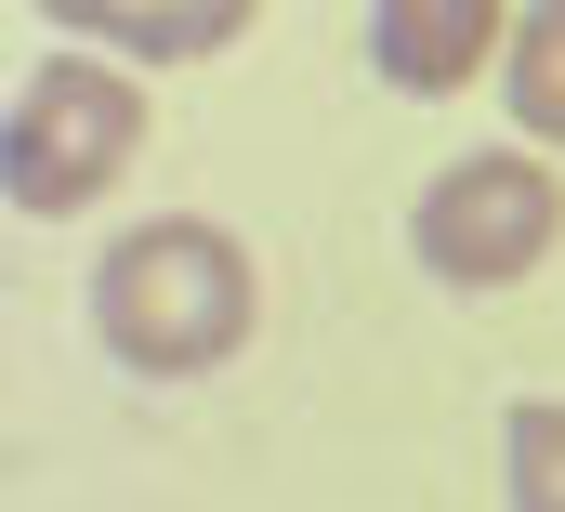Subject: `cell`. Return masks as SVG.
<instances>
[{"instance_id": "52a82bcc", "label": "cell", "mask_w": 565, "mask_h": 512, "mask_svg": "<svg viewBox=\"0 0 565 512\" xmlns=\"http://www.w3.org/2000/svg\"><path fill=\"white\" fill-rule=\"evenodd\" d=\"M500 512H565V394H526L500 420Z\"/></svg>"}, {"instance_id": "3957f363", "label": "cell", "mask_w": 565, "mask_h": 512, "mask_svg": "<svg viewBox=\"0 0 565 512\" xmlns=\"http://www.w3.org/2000/svg\"><path fill=\"white\" fill-rule=\"evenodd\" d=\"M565 237V171L540 145H473L408 198V250L434 289H526Z\"/></svg>"}, {"instance_id": "6da1fadb", "label": "cell", "mask_w": 565, "mask_h": 512, "mask_svg": "<svg viewBox=\"0 0 565 512\" xmlns=\"http://www.w3.org/2000/svg\"><path fill=\"white\" fill-rule=\"evenodd\" d=\"M250 316H264V276L211 211H158L93 250V342L132 382H211L250 342Z\"/></svg>"}, {"instance_id": "7a4b0ae2", "label": "cell", "mask_w": 565, "mask_h": 512, "mask_svg": "<svg viewBox=\"0 0 565 512\" xmlns=\"http://www.w3.org/2000/svg\"><path fill=\"white\" fill-rule=\"evenodd\" d=\"M145 158V79L106 53H40L26 93L0 106V198L26 224H79L119 198V171Z\"/></svg>"}, {"instance_id": "277c9868", "label": "cell", "mask_w": 565, "mask_h": 512, "mask_svg": "<svg viewBox=\"0 0 565 512\" xmlns=\"http://www.w3.org/2000/svg\"><path fill=\"white\" fill-rule=\"evenodd\" d=\"M500 40H513V0H369V66H382V93H408V106L473 93V79L500 66Z\"/></svg>"}, {"instance_id": "5b68a950", "label": "cell", "mask_w": 565, "mask_h": 512, "mask_svg": "<svg viewBox=\"0 0 565 512\" xmlns=\"http://www.w3.org/2000/svg\"><path fill=\"white\" fill-rule=\"evenodd\" d=\"M264 0H40V26H66V53H106V66H211L224 40H250Z\"/></svg>"}, {"instance_id": "8992f818", "label": "cell", "mask_w": 565, "mask_h": 512, "mask_svg": "<svg viewBox=\"0 0 565 512\" xmlns=\"http://www.w3.org/2000/svg\"><path fill=\"white\" fill-rule=\"evenodd\" d=\"M500 106L526 119V145H565V0H526L500 40Z\"/></svg>"}]
</instances>
